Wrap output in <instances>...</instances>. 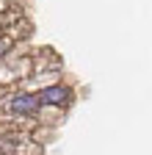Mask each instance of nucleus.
<instances>
[{"mask_svg":"<svg viewBox=\"0 0 152 155\" xmlns=\"http://www.w3.org/2000/svg\"><path fill=\"white\" fill-rule=\"evenodd\" d=\"M39 94H20V97H14L11 100V111L14 114H22V116H28V114H36L39 111Z\"/></svg>","mask_w":152,"mask_h":155,"instance_id":"1","label":"nucleus"},{"mask_svg":"<svg viewBox=\"0 0 152 155\" xmlns=\"http://www.w3.org/2000/svg\"><path fill=\"white\" fill-rule=\"evenodd\" d=\"M8 47H11L8 39H0V55H6V53H8Z\"/></svg>","mask_w":152,"mask_h":155,"instance_id":"3","label":"nucleus"},{"mask_svg":"<svg viewBox=\"0 0 152 155\" xmlns=\"http://www.w3.org/2000/svg\"><path fill=\"white\" fill-rule=\"evenodd\" d=\"M39 103H44V105H66L69 103V89H64V86H50V89L39 91Z\"/></svg>","mask_w":152,"mask_h":155,"instance_id":"2","label":"nucleus"}]
</instances>
